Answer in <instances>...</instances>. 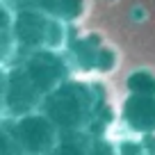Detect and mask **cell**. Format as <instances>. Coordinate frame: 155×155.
<instances>
[{"mask_svg": "<svg viewBox=\"0 0 155 155\" xmlns=\"http://www.w3.org/2000/svg\"><path fill=\"white\" fill-rule=\"evenodd\" d=\"M41 112L59 132H89L91 137H103V128L110 123L98 114L91 96L78 84H59L44 98Z\"/></svg>", "mask_w": 155, "mask_h": 155, "instance_id": "cell-1", "label": "cell"}, {"mask_svg": "<svg viewBox=\"0 0 155 155\" xmlns=\"http://www.w3.org/2000/svg\"><path fill=\"white\" fill-rule=\"evenodd\" d=\"M7 126L23 155H50L62 135L41 110L18 119H7Z\"/></svg>", "mask_w": 155, "mask_h": 155, "instance_id": "cell-2", "label": "cell"}, {"mask_svg": "<svg viewBox=\"0 0 155 155\" xmlns=\"http://www.w3.org/2000/svg\"><path fill=\"white\" fill-rule=\"evenodd\" d=\"M41 103H44V94L30 80L23 66L7 71V119H18L39 112Z\"/></svg>", "mask_w": 155, "mask_h": 155, "instance_id": "cell-3", "label": "cell"}, {"mask_svg": "<svg viewBox=\"0 0 155 155\" xmlns=\"http://www.w3.org/2000/svg\"><path fill=\"white\" fill-rule=\"evenodd\" d=\"M23 68L30 75V80L37 84V89L44 94V98L50 91H55L59 84H64L62 82L64 80V66L53 53H34L25 62Z\"/></svg>", "mask_w": 155, "mask_h": 155, "instance_id": "cell-4", "label": "cell"}, {"mask_svg": "<svg viewBox=\"0 0 155 155\" xmlns=\"http://www.w3.org/2000/svg\"><path fill=\"white\" fill-rule=\"evenodd\" d=\"M123 123L132 132L144 137H155V96L132 94L123 103Z\"/></svg>", "mask_w": 155, "mask_h": 155, "instance_id": "cell-5", "label": "cell"}, {"mask_svg": "<svg viewBox=\"0 0 155 155\" xmlns=\"http://www.w3.org/2000/svg\"><path fill=\"white\" fill-rule=\"evenodd\" d=\"M12 30H14L16 44H21V46H41V44L48 41L53 23H48V21L41 14H37V12H21V14L16 16Z\"/></svg>", "mask_w": 155, "mask_h": 155, "instance_id": "cell-6", "label": "cell"}, {"mask_svg": "<svg viewBox=\"0 0 155 155\" xmlns=\"http://www.w3.org/2000/svg\"><path fill=\"white\" fill-rule=\"evenodd\" d=\"M91 135L89 132H62L50 155H89Z\"/></svg>", "mask_w": 155, "mask_h": 155, "instance_id": "cell-7", "label": "cell"}, {"mask_svg": "<svg viewBox=\"0 0 155 155\" xmlns=\"http://www.w3.org/2000/svg\"><path fill=\"white\" fill-rule=\"evenodd\" d=\"M0 155H23V150L18 148L14 135L9 132L7 119H5V121H0Z\"/></svg>", "mask_w": 155, "mask_h": 155, "instance_id": "cell-8", "label": "cell"}, {"mask_svg": "<svg viewBox=\"0 0 155 155\" xmlns=\"http://www.w3.org/2000/svg\"><path fill=\"white\" fill-rule=\"evenodd\" d=\"M14 46H16L14 30L12 28H2L0 30V66H2L5 62H9L12 53H14Z\"/></svg>", "mask_w": 155, "mask_h": 155, "instance_id": "cell-9", "label": "cell"}, {"mask_svg": "<svg viewBox=\"0 0 155 155\" xmlns=\"http://www.w3.org/2000/svg\"><path fill=\"white\" fill-rule=\"evenodd\" d=\"M89 155H119V148L112 141H107L105 137H91Z\"/></svg>", "mask_w": 155, "mask_h": 155, "instance_id": "cell-10", "label": "cell"}, {"mask_svg": "<svg viewBox=\"0 0 155 155\" xmlns=\"http://www.w3.org/2000/svg\"><path fill=\"white\" fill-rule=\"evenodd\" d=\"M7 119V71L0 66V121Z\"/></svg>", "mask_w": 155, "mask_h": 155, "instance_id": "cell-11", "label": "cell"}, {"mask_svg": "<svg viewBox=\"0 0 155 155\" xmlns=\"http://www.w3.org/2000/svg\"><path fill=\"white\" fill-rule=\"evenodd\" d=\"M2 28H12V18H9V12L5 9V5L0 2V30Z\"/></svg>", "mask_w": 155, "mask_h": 155, "instance_id": "cell-12", "label": "cell"}, {"mask_svg": "<svg viewBox=\"0 0 155 155\" xmlns=\"http://www.w3.org/2000/svg\"><path fill=\"white\" fill-rule=\"evenodd\" d=\"M144 146H146V150H148V155H155V137H150L148 144H144Z\"/></svg>", "mask_w": 155, "mask_h": 155, "instance_id": "cell-13", "label": "cell"}]
</instances>
